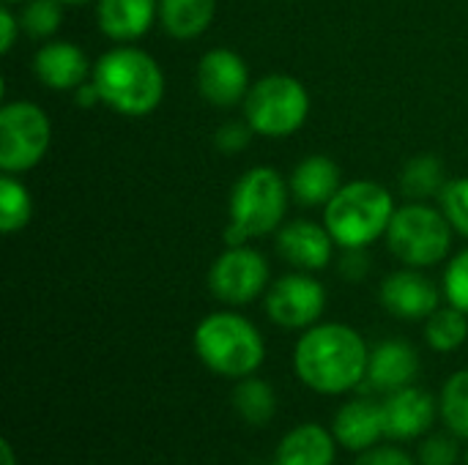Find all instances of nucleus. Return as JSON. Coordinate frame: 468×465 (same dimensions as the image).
I'll return each instance as SVG.
<instances>
[{"label":"nucleus","mask_w":468,"mask_h":465,"mask_svg":"<svg viewBox=\"0 0 468 465\" xmlns=\"http://www.w3.org/2000/svg\"><path fill=\"white\" fill-rule=\"evenodd\" d=\"M337 439L318 422L296 425L277 444L274 465H335L337 460Z\"/></svg>","instance_id":"aec40b11"},{"label":"nucleus","mask_w":468,"mask_h":465,"mask_svg":"<svg viewBox=\"0 0 468 465\" xmlns=\"http://www.w3.org/2000/svg\"><path fill=\"white\" fill-rule=\"evenodd\" d=\"M0 458H3V465H16V452L11 447V441H3L0 444Z\"/></svg>","instance_id":"f704fd0d"},{"label":"nucleus","mask_w":468,"mask_h":465,"mask_svg":"<svg viewBox=\"0 0 468 465\" xmlns=\"http://www.w3.org/2000/svg\"><path fill=\"white\" fill-rule=\"evenodd\" d=\"M217 16V0H159V25L170 38L192 41Z\"/></svg>","instance_id":"412c9836"},{"label":"nucleus","mask_w":468,"mask_h":465,"mask_svg":"<svg viewBox=\"0 0 468 465\" xmlns=\"http://www.w3.org/2000/svg\"><path fill=\"white\" fill-rule=\"evenodd\" d=\"M233 408L247 425H269L277 414L274 386L255 375L241 378L233 389Z\"/></svg>","instance_id":"5701e85b"},{"label":"nucleus","mask_w":468,"mask_h":465,"mask_svg":"<svg viewBox=\"0 0 468 465\" xmlns=\"http://www.w3.org/2000/svg\"><path fill=\"white\" fill-rule=\"evenodd\" d=\"M420 375V354L406 340H384L376 348H370L367 375L365 384L373 392L392 395L398 389H406Z\"/></svg>","instance_id":"dca6fc26"},{"label":"nucleus","mask_w":468,"mask_h":465,"mask_svg":"<svg viewBox=\"0 0 468 465\" xmlns=\"http://www.w3.org/2000/svg\"><path fill=\"white\" fill-rule=\"evenodd\" d=\"M461 449L455 444V436H428L420 447V465H458Z\"/></svg>","instance_id":"c756f323"},{"label":"nucleus","mask_w":468,"mask_h":465,"mask_svg":"<svg viewBox=\"0 0 468 465\" xmlns=\"http://www.w3.org/2000/svg\"><path fill=\"white\" fill-rule=\"evenodd\" d=\"M354 465H417V460L398 447H373L367 452H359Z\"/></svg>","instance_id":"2f4dec72"},{"label":"nucleus","mask_w":468,"mask_h":465,"mask_svg":"<svg viewBox=\"0 0 468 465\" xmlns=\"http://www.w3.org/2000/svg\"><path fill=\"white\" fill-rule=\"evenodd\" d=\"M22 33V25H19V14L11 11V5H3L0 8V52L8 55L16 44V36Z\"/></svg>","instance_id":"72a5a7b5"},{"label":"nucleus","mask_w":468,"mask_h":465,"mask_svg":"<svg viewBox=\"0 0 468 465\" xmlns=\"http://www.w3.org/2000/svg\"><path fill=\"white\" fill-rule=\"evenodd\" d=\"M244 121L255 134L282 140L296 134L310 118V93L291 74H266L252 82L244 99Z\"/></svg>","instance_id":"0eeeda50"},{"label":"nucleus","mask_w":468,"mask_h":465,"mask_svg":"<svg viewBox=\"0 0 468 465\" xmlns=\"http://www.w3.org/2000/svg\"><path fill=\"white\" fill-rule=\"evenodd\" d=\"M208 291L228 307H244L269 291V260L241 244L228 247L208 269Z\"/></svg>","instance_id":"1a4fd4ad"},{"label":"nucleus","mask_w":468,"mask_h":465,"mask_svg":"<svg viewBox=\"0 0 468 465\" xmlns=\"http://www.w3.org/2000/svg\"><path fill=\"white\" fill-rule=\"evenodd\" d=\"M439 206L447 214L452 230L468 238V175L447 181L444 192L439 195Z\"/></svg>","instance_id":"cd10ccee"},{"label":"nucleus","mask_w":468,"mask_h":465,"mask_svg":"<svg viewBox=\"0 0 468 465\" xmlns=\"http://www.w3.org/2000/svg\"><path fill=\"white\" fill-rule=\"evenodd\" d=\"M291 189L280 170L258 164L239 175L230 189V219L225 227V244L241 247L252 238L277 233L285 225Z\"/></svg>","instance_id":"7ed1b4c3"},{"label":"nucleus","mask_w":468,"mask_h":465,"mask_svg":"<svg viewBox=\"0 0 468 465\" xmlns=\"http://www.w3.org/2000/svg\"><path fill=\"white\" fill-rule=\"evenodd\" d=\"M266 315L280 329L304 332L315 326L326 310V288L310 271H291L269 285L266 291Z\"/></svg>","instance_id":"9d476101"},{"label":"nucleus","mask_w":468,"mask_h":465,"mask_svg":"<svg viewBox=\"0 0 468 465\" xmlns=\"http://www.w3.org/2000/svg\"><path fill=\"white\" fill-rule=\"evenodd\" d=\"M381 408H384V430L387 439L392 441H417L428 436L439 417L436 400L414 384L387 395Z\"/></svg>","instance_id":"2eb2a0df"},{"label":"nucleus","mask_w":468,"mask_h":465,"mask_svg":"<svg viewBox=\"0 0 468 465\" xmlns=\"http://www.w3.org/2000/svg\"><path fill=\"white\" fill-rule=\"evenodd\" d=\"M22 3H27V0H3V5H22Z\"/></svg>","instance_id":"e433bc0d"},{"label":"nucleus","mask_w":468,"mask_h":465,"mask_svg":"<svg viewBox=\"0 0 468 465\" xmlns=\"http://www.w3.org/2000/svg\"><path fill=\"white\" fill-rule=\"evenodd\" d=\"M370 348L365 337L346 323H315L302 332L293 348V370L299 381L324 397L359 389L367 375Z\"/></svg>","instance_id":"f257e3e1"},{"label":"nucleus","mask_w":468,"mask_h":465,"mask_svg":"<svg viewBox=\"0 0 468 465\" xmlns=\"http://www.w3.org/2000/svg\"><path fill=\"white\" fill-rule=\"evenodd\" d=\"M154 19H159V0H96V25L118 44L143 38Z\"/></svg>","instance_id":"a211bd4d"},{"label":"nucleus","mask_w":468,"mask_h":465,"mask_svg":"<svg viewBox=\"0 0 468 465\" xmlns=\"http://www.w3.org/2000/svg\"><path fill=\"white\" fill-rule=\"evenodd\" d=\"M93 85L101 104L123 118H145L165 99V71L140 47H112L93 63Z\"/></svg>","instance_id":"f03ea898"},{"label":"nucleus","mask_w":468,"mask_h":465,"mask_svg":"<svg viewBox=\"0 0 468 465\" xmlns=\"http://www.w3.org/2000/svg\"><path fill=\"white\" fill-rule=\"evenodd\" d=\"M332 433H335L337 444L351 452H367V449L378 447V441L387 439L381 403L367 400V397L348 400L335 414Z\"/></svg>","instance_id":"f3484780"},{"label":"nucleus","mask_w":468,"mask_h":465,"mask_svg":"<svg viewBox=\"0 0 468 465\" xmlns=\"http://www.w3.org/2000/svg\"><path fill=\"white\" fill-rule=\"evenodd\" d=\"M274 236H277L274 238L277 255L296 271H310V274L324 271L335 258L337 244L326 225L310 219H293L285 222Z\"/></svg>","instance_id":"f8f14e48"},{"label":"nucleus","mask_w":468,"mask_h":465,"mask_svg":"<svg viewBox=\"0 0 468 465\" xmlns=\"http://www.w3.org/2000/svg\"><path fill=\"white\" fill-rule=\"evenodd\" d=\"M52 123L36 101H5L0 107V170L19 175L33 170L49 151Z\"/></svg>","instance_id":"6e6552de"},{"label":"nucleus","mask_w":468,"mask_h":465,"mask_svg":"<svg viewBox=\"0 0 468 465\" xmlns=\"http://www.w3.org/2000/svg\"><path fill=\"white\" fill-rule=\"evenodd\" d=\"M60 3H66V5H85V3H93V0H60Z\"/></svg>","instance_id":"c9c22d12"},{"label":"nucleus","mask_w":468,"mask_h":465,"mask_svg":"<svg viewBox=\"0 0 468 465\" xmlns=\"http://www.w3.org/2000/svg\"><path fill=\"white\" fill-rule=\"evenodd\" d=\"M252 134L255 132H252V126L247 121H228V123H222L217 129L214 143H217V148L222 153H239V151H244L250 145Z\"/></svg>","instance_id":"7c9ffc66"},{"label":"nucleus","mask_w":468,"mask_h":465,"mask_svg":"<svg viewBox=\"0 0 468 465\" xmlns=\"http://www.w3.org/2000/svg\"><path fill=\"white\" fill-rule=\"evenodd\" d=\"M340 186H343V173L337 162L326 153L304 156L288 178L291 197L307 208L326 206L340 192Z\"/></svg>","instance_id":"6ab92c4d"},{"label":"nucleus","mask_w":468,"mask_h":465,"mask_svg":"<svg viewBox=\"0 0 468 465\" xmlns=\"http://www.w3.org/2000/svg\"><path fill=\"white\" fill-rule=\"evenodd\" d=\"M398 206L392 192L367 178H356L340 186V192L324 206V225L343 249H367L387 236V227Z\"/></svg>","instance_id":"39448f33"},{"label":"nucleus","mask_w":468,"mask_h":465,"mask_svg":"<svg viewBox=\"0 0 468 465\" xmlns=\"http://www.w3.org/2000/svg\"><path fill=\"white\" fill-rule=\"evenodd\" d=\"M370 271V258L367 249H343L340 258V274L348 282H362Z\"/></svg>","instance_id":"473e14b6"},{"label":"nucleus","mask_w":468,"mask_h":465,"mask_svg":"<svg viewBox=\"0 0 468 465\" xmlns=\"http://www.w3.org/2000/svg\"><path fill=\"white\" fill-rule=\"evenodd\" d=\"M384 310L400 321H428L439 310V285L422 274V269L392 271L378 291Z\"/></svg>","instance_id":"ddd939ff"},{"label":"nucleus","mask_w":468,"mask_h":465,"mask_svg":"<svg viewBox=\"0 0 468 465\" xmlns=\"http://www.w3.org/2000/svg\"><path fill=\"white\" fill-rule=\"evenodd\" d=\"M33 77L49 90H77L93 77V63L74 41H44L33 55Z\"/></svg>","instance_id":"4468645a"},{"label":"nucleus","mask_w":468,"mask_h":465,"mask_svg":"<svg viewBox=\"0 0 468 465\" xmlns=\"http://www.w3.org/2000/svg\"><path fill=\"white\" fill-rule=\"evenodd\" d=\"M33 219V197L30 189L11 173L0 175V230L5 236L19 233Z\"/></svg>","instance_id":"b1692460"},{"label":"nucleus","mask_w":468,"mask_h":465,"mask_svg":"<svg viewBox=\"0 0 468 465\" xmlns=\"http://www.w3.org/2000/svg\"><path fill=\"white\" fill-rule=\"evenodd\" d=\"M63 5L60 0H27L19 11L22 33H27L36 41H49L63 22Z\"/></svg>","instance_id":"bb28decb"},{"label":"nucleus","mask_w":468,"mask_h":465,"mask_svg":"<svg viewBox=\"0 0 468 465\" xmlns=\"http://www.w3.org/2000/svg\"><path fill=\"white\" fill-rule=\"evenodd\" d=\"M439 417L455 439L468 441V370H458L447 378L439 397Z\"/></svg>","instance_id":"a878e982"},{"label":"nucleus","mask_w":468,"mask_h":465,"mask_svg":"<svg viewBox=\"0 0 468 465\" xmlns=\"http://www.w3.org/2000/svg\"><path fill=\"white\" fill-rule=\"evenodd\" d=\"M441 288H444L447 304L458 307L461 312H466L468 315V249L458 252V255L450 260V266H447V271H444Z\"/></svg>","instance_id":"c85d7f7f"},{"label":"nucleus","mask_w":468,"mask_h":465,"mask_svg":"<svg viewBox=\"0 0 468 465\" xmlns=\"http://www.w3.org/2000/svg\"><path fill=\"white\" fill-rule=\"evenodd\" d=\"M463 463H466V465H468V452H466V460H463Z\"/></svg>","instance_id":"4c0bfd02"},{"label":"nucleus","mask_w":468,"mask_h":465,"mask_svg":"<svg viewBox=\"0 0 468 465\" xmlns=\"http://www.w3.org/2000/svg\"><path fill=\"white\" fill-rule=\"evenodd\" d=\"M452 225L441 206H431L425 200H411L398 206L389 227H387V249L411 269L439 266L452 247Z\"/></svg>","instance_id":"423d86ee"},{"label":"nucleus","mask_w":468,"mask_h":465,"mask_svg":"<svg viewBox=\"0 0 468 465\" xmlns=\"http://www.w3.org/2000/svg\"><path fill=\"white\" fill-rule=\"evenodd\" d=\"M425 340L439 354H452L468 340V315L458 307H439L425 321Z\"/></svg>","instance_id":"393cba45"},{"label":"nucleus","mask_w":468,"mask_h":465,"mask_svg":"<svg viewBox=\"0 0 468 465\" xmlns=\"http://www.w3.org/2000/svg\"><path fill=\"white\" fill-rule=\"evenodd\" d=\"M197 93L214 104V107H236L244 104L252 82H250V69L247 60L230 49V47H217L208 49L200 63H197Z\"/></svg>","instance_id":"9b49d317"},{"label":"nucleus","mask_w":468,"mask_h":465,"mask_svg":"<svg viewBox=\"0 0 468 465\" xmlns=\"http://www.w3.org/2000/svg\"><path fill=\"white\" fill-rule=\"evenodd\" d=\"M192 345L206 370L230 381L255 375L266 359V340L261 329L233 310L206 315L195 329Z\"/></svg>","instance_id":"20e7f679"},{"label":"nucleus","mask_w":468,"mask_h":465,"mask_svg":"<svg viewBox=\"0 0 468 465\" xmlns=\"http://www.w3.org/2000/svg\"><path fill=\"white\" fill-rule=\"evenodd\" d=\"M444 186H447V173H444V162L436 153H420L409 159L400 173V189L409 200L428 203L431 197L441 195Z\"/></svg>","instance_id":"4be33fe9"}]
</instances>
